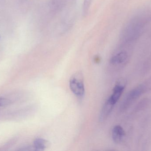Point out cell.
<instances>
[{
	"label": "cell",
	"mask_w": 151,
	"mask_h": 151,
	"mask_svg": "<svg viewBox=\"0 0 151 151\" xmlns=\"http://www.w3.org/2000/svg\"><path fill=\"white\" fill-rule=\"evenodd\" d=\"M114 105H115L112 103L108 99L106 102L100 112L99 116L100 121L104 122L106 120L111 112Z\"/></svg>",
	"instance_id": "cell-8"
},
{
	"label": "cell",
	"mask_w": 151,
	"mask_h": 151,
	"mask_svg": "<svg viewBox=\"0 0 151 151\" xmlns=\"http://www.w3.org/2000/svg\"><path fill=\"white\" fill-rule=\"evenodd\" d=\"M126 84L127 82L123 79L118 80L115 84L113 90L112 94L108 99V100L114 105L116 104L121 96L126 87Z\"/></svg>",
	"instance_id": "cell-6"
},
{
	"label": "cell",
	"mask_w": 151,
	"mask_h": 151,
	"mask_svg": "<svg viewBox=\"0 0 151 151\" xmlns=\"http://www.w3.org/2000/svg\"><path fill=\"white\" fill-rule=\"evenodd\" d=\"M76 0H49L50 11L53 14H59L67 11L75 5Z\"/></svg>",
	"instance_id": "cell-5"
},
{
	"label": "cell",
	"mask_w": 151,
	"mask_h": 151,
	"mask_svg": "<svg viewBox=\"0 0 151 151\" xmlns=\"http://www.w3.org/2000/svg\"><path fill=\"white\" fill-rule=\"evenodd\" d=\"M70 87L72 92L76 96L81 98L85 92L83 75L81 72L74 74L70 80Z\"/></svg>",
	"instance_id": "cell-2"
},
{
	"label": "cell",
	"mask_w": 151,
	"mask_h": 151,
	"mask_svg": "<svg viewBox=\"0 0 151 151\" xmlns=\"http://www.w3.org/2000/svg\"><path fill=\"white\" fill-rule=\"evenodd\" d=\"M151 20V14H138L130 20L123 28L121 34V44L133 45L142 35Z\"/></svg>",
	"instance_id": "cell-1"
},
{
	"label": "cell",
	"mask_w": 151,
	"mask_h": 151,
	"mask_svg": "<svg viewBox=\"0 0 151 151\" xmlns=\"http://www.w3.org/2000/svg\"><path fill=\"white\" fill-rule=\"evenodd\" d=\"M132 47V45L121 44L120 50L112 57L110 60L111 64L117 66L127 63L129 59L130 49Z\"/></svg>",
	"instance_id": "cell-4"
},
{
	"label": "cell",
	"mask_w": 151,
	"mask_h": 151,
	"mask_svg": "<svg viewBox=\"0 0 151 151\" xmlns=\"http://www.w3.org/2000/svg\"><path fill=\"white\" fill-rule=\"evenodd\" d=\"M0 38H1V36H0Z\"/></svg>",
	"instance_id": "cell-12"
},
{
	"label": "cell",
	"mask_w": 151,
	"mask_h": 151,
	"mask_svg": "<svg viewBox=\"0 0 151 151\" xmlns=\"http://www.w3.org/2000/svg\"><path fill=\"white\" fill-rule=\"evenodd\" d=\"M49 142L47 140L42 138H37L34 142V147L35 150H44L49 146Z\"/></svg>",
	"instance_id": "cell-9"
},
{
	"label": "cell",
	"mask_w": 151,
	"mask_h": 151,
	"mask_svg": "<svg viewBox=\"0 0 151 151\" xmlns=\"http://www.w3.org/2000/svg\"><path fill=\"white\" fill-rule=\"evenodd\" d=\"M147 89L146 85L142 84L132 89L127 95L121 105V109L125 111L130 105L143 94Z\"/></svg>",
	"instance_id": "cell-3"
},
{
	"label": "cell",
	"mask_w": 151,
	"mask_h": 151,
	"mask_svg": "<svg viewBox=\"0 0 151 151\" xmlns=\"http://www.w3.org/2000/svg\"><path fill=\"white\" fill-rule=\"evenodd\" d=\"M93 1V0H83L82 9V14L83 17H86L88 14Z\"/></svg>",
	"instance_id": "cell-10"
},
{
	"label": "cell",
	"mask_w": 151,
	"mask_h": 151,
	"mask_svg": "<svg viewBox=\"0 0 151 151\" xmlns=\"http://www.w3.org/2000/svg\"><path fill=\"white\" fill-rule=\"evenodd\" d=\"M11 101L6 98H0V107L6 106L10 103Z\"/></svg>",
	"instance_id": "cell-11"
},
{
	"label": "cell",
	"mask_w": 151,
	"mask_h": 151,
	"mask_svg": "<svg viewBox=\"0 0 151 151\" xmlns=\"http://www.w3.org/2000/svg\"><path fill=\"white\" fill-rule=\"evenodd\" d=\"M112 137L115 143H121L125 137V132L123 128L119 125L115 126L112 129Z\"/></svg>",
	"instance_id": "cell-7"
}]
</instances>
